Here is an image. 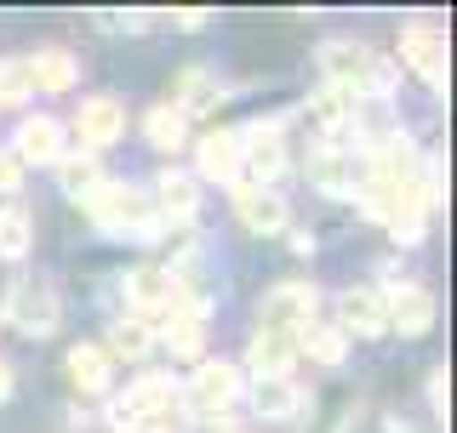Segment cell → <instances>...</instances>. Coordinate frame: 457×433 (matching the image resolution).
<instances>
[{
    "label": "cell",
    "mask_w": 457,
    "mask_h": 433,
    "mask_svg": "<svg viewBox=\"0 0 457 433\" xmlns=\"http://www.w3.org/2000/svg\"><path fill=\"white\" fill-rule=\"evenodd\" d=\"M383 314H389V331H400V337H428L435 331V314L440 302L428 285H395V291H383Z\"/></svg>",
    "instance_id": "8"
},
{
    "label": "cell",
    "mask_w": 457,
    "mask_h": 433,
    "mask_svg": "<svg viewBox=\"0 0 457 433\" xmlns=\"http://www.w3.org/2000/svg\"><path fill=\"white\" fill-rule=\"evenodd\" d=\"M240 171H252L257 189H275V177L286 171V137L280 120H252L240 132Z\"/></svg>",
    "instance_id": "5"
},
{
    "label": "cell",
    "mask_w": 457,
    "mask_h": 433,
    "mask_svg": "<svg viewBox=\"0 0 457 433\" xmlns=\"http://www.w3.org/2000/svg\"><path fill=\"white\" fill-rule=\"evenodd\" d=\"M218 97H223V86H218V75L212 69H200V63H189L178 75V97H171V109L189 120V114H206V109H218Z\"/></svg>",
    "instance_id": "21"
},
{
    "label": "cell",
    "mask_w": 457,
    "mask_h": 433,
    "mask_svg": "<svg viewBox=\"0 0 457 433\" xmlns=\"http://www.w3.org/2000/svg\"><path fill=\"white\" fill-rule=\"evenodd\" d=\"M171 29H206V12H171Z\"/></svg>",
    "instance_id": "32"
},
{
    "label": "cell",
    "mask_w": 457,
    "mask_h": 433,
    "mask_svg": "<svg viewBox=\"0 0 457 433\" xmlns=\"http://www.w3.org/2000/svg\"><path fill=\"white\" fill-rule=\"evenodd\" d=\"M154 342H166L171 359H200V354H206V320L166 314V331H154Z\"/></svg>",
    "instance_id": "26"
},
{
    "label": "cell",
    "mask_w": 457,
    "mask_h": 433,
    "mask_svg": "<svg viewBox=\"0 0 457 433\" xmlns=\"http://www.w3.org/2000/svg\"><path fill=\"white\" fill-rule=\"evenodd\" d=\"M12 154L23 160V171L29 166H57L63 160V126L52 120V114H23V126H18V137H12Z\"/></svg>",
    "instance_id": "11"
},
{
    "label": "cell",
    "mask_w": 457,
    "mask_h": 433,
    "mask_svg": "<svg viewBox=\"0 0 457 433\" xmlns=\"http://www.w3.org/2000/svg\"><path fill=\"white\" fill-rule=\"evenodd\" d=\"M109 359H149L154 354V325L137 320V314H126V320L109 325V342H104Z\"/></svg>",
    "instance_id": "24"
},
{
    "label": "cell",
    "mask_w": 457,
    "mask_h": 433,
    "mask_svg": "<svg viewBox=\"0 0 457 433\" xmlns=\"http://www.w3.org/2000/svg\"><path fill=\"white\" fill-rule=\"evenodd\" d=\"M23 177H29L23 160H18L12 149H0V194H18V189H23Z\"/></svg>",
    "instance_id": "30"
},
{
    "label": "cell",
    "mask_w": 457,
    "mask_h": 433,
    "mask_svg": "<svg viewBox=\"0 0 457 433\" xmlns=\"http://www.w3.org/2000/svg\"><path fill=\"white\" fill-rule=\"evenodd\" d=\"M235 216L252 228V234H280L286 223H292V211H286V194L275 189H257V183H235Z\"/></svg>",
    "instance_id": "13"
},
{
    "label": "cell",
    "mask_w": 457,
    "mask_h": 433,
    "mask_svg": "<svg viewBox=\"0 0 457 433\" xmlns=\"http://www.w3.org/2000/svg\"><path fill=\"white\" fill-rule=\"evenodd\" d=\"M240 394H246V371L228 365V359H200L195 377L178 388L183 411H189V416H206V422H212V416H223Z\"/></svg>",
    "instance_id": "2"
},
{
    "label": "cell",
    "mask_w": 457,
    "mask_h": 433,
    "mask_svg": "<svg viewBox=\"0 0 457 433\" xmlns=\"http://www.w3.org/2000/svg\"><path fill=\"white\" fill-rule=\"evenodd\" d=\"M75 137H80V154H104L126 137V103L120 97H86L75 109Z\"/></svg>",
    "instance_id": "6"
},
{
    "label": "cell",
    "mask_w": 457,
    "mask_h": 433,
    "mask_svg": "<svg viewBox=\"0 0 457 433\" xmlns=\"http://www.w3.org/2000/svg\"><path fill=\"white\" fill-rule=\"evenodd\" d=\"M69 382L80 388V394H109V377H114V359L104 354V342H75L63 359Z\"/></svg>",
    "instance_id": "18"
},
{
    "label": "cell",
    "mask_w": 457,
    "mask_h": 433,
    "mask_svg": "<svg viewBox=\"0 0 457 433\" xmlns=\"http://www.w3.org/2000/svg\"><path fill=\"white\" fill-rule=\"evenodd\" d=\"M292 365H297V337L292 331L257 325L252 342H246V371L252 377H292Z\"/></svg>",
    "instance_id": "15"
},
{
    "label": "cell",
    "mask_w": 457,
    "mask_h": 433,
    "mask_svg": "<svg viewBox=\"0 0 457 433\" xmlns=\"http://www.w3.org/2000/svg\"><path fill=\"white\" fill-rule=\"evenodd\" d=\"M309 399L303 388H297L292 377H252V411L257 422H286V416H297Z\"/></svg>",
    "instance_id": "16"
},
{
    "label": "cell",
    "mask_w": 457,
    "mask_h": 433,
    "mask_svg": "<svg viewBox=\"0 0 457 433\" xmlns=\"http://www.w3.org/2000/svg\"><path fill=\"white\" fill-rule=\"evenodd\" d=\"M57 183H63L69 200H86L97 183H104V171H97V154H75V149H69L63 160H57Z\"/></svg>",
    "instance_id": "27"
},
{
    "label": "cell",
    "mask_w": 457,
    "mask_h": 433,
    "mask_svg": "<svg viewBox=\"0 0 457 433\" xmlns=\"http://www.w3.org/2000/svg\"><path fill=\"white\" fill-rule=\"evenodd\" d=\"M309 120L320 126L326 137L354 132V97H343V92H332V86H320V92L309 97Z\"/></svg>",
    "instance_id": "25"
},
{
    "label": "cell",
    "mask_w": 457,
    "mask_h": 433,
    "mask_svg": "<svg viewBox=\"0 0 457 433\" xmlns=\"http://www.w3.org/2000/svg\"><path fill=\"white\" fill-rule=\"evenodd\" d=\"M309 183H314L320 194H332V200H354V189H361V166H354L349 149L320 143V149L309 154Z\"/></svg>",
    "instance_id": "12"
},
{
    "label": "cell",
    "mask_w": 457,
    "mask_h": 433,
    "mask_svg": "<svg viewBox=\"0 0 457 433\" xmlns=\"http://www.w3.org/2000/svg\"><path fill=\"white\" fill-rule=\"evenodd\" d=\"M6 320H12V331H23V337L40 342L63 325V297H57V285H46V280H18L6 291Z\"/></svg>",
    "instance_id": "4"
},
{
    "label": "cell",
    "mask_w": 457,
    "mask_h": 433,
    "mask_svg": "<svg viewBox=\"0 0 457 433\" xmlns=\"http://www.w3.org/2000/svg\"><path fill=\"white\" fill-rule=\"evenodd\" d=\"M292 251H303V257L314 251V234H309V228H292Z\"/></svg>",
    "instance_id": "34"
},
{
    "label": "cell",
    "mask_w": 457,
    "mask_h": 433,
    "mask_svg": "<svg viewBox=\"0 0 457 433\" xmlns=\"http://www.w3.org/2000/svg\"><path fill=\"white\" fill-rule=\"evenodd\" d=\"M29 240H35L29 211H18V206H6V200H0V257H23Z\"/></svg>",
    "instance_id": "29"
},
{
    "label": "cell",
    "mask_w": 457,
    "mask_h": 433,
    "mask_svg": "<svg viewBox=\"0 0 457 433\" xmlns=\"http://www.w3.org/2000/svg\"><path fill=\"white\" fill-rule=\"evenodd\" d=\"M29 63V80H35V92H69V86L80 80V57H69L63 46H46L35 57H23Z\"/></svg>",
    "instance_id": "20"
},
{
    "label": "cell",
    "mask_w": 457,
    "mask_h": 433,
    "mask_svg": "<svg viewBox=\"0 0 457 433\" xmlns=\"http://www.w3.org/2000/svg\"><path fill=\"white\" fill-rule=\"evenodd\" d=\"M428 405H435L440 416H446V405H452V382H446V365H440L435 377H428Z\"/></svg>",
    "instance_id": "31"
},
{
    "label": "cell",
    "mask_w": 457,
    "mask_h": 433,
    "mask_svg": "<svg viewBox=\"0 0 457 433\" xmlns=\"http://www.w3.org/2000/svg\"><path fill=\"white\" fill-rule=\"evenodd\" d=\"M314 308H320V291L303 280H280L275 291L263 297V308H257V325L269 331H303L314 320Z\"/></svg>",
    "instance_id": "7"
},
{
    "label": "cell",
    "mask_w": 457,
    "mask_h": 433,
    "mask_svg": "<svg viewBox=\"0 0 457 433\" xmlns=\"http://www.w3.org/2000/svg\"><path fill=\"white\" fill-rule=\"evenodd\" d=\"M12 388H18V371H12L6 359H0V405H6V399H12Z\"/></svg>",
    "instance_id": "33"
},
{
    "label": "cell",
    "mask_w": 457,
    "mask_h": 433,
    "mask_svg": "<svg viewBox=\"0 0 457 433\" xmlns=\"http://www.w3.org/2000/svg\"><path fill=\"white\" fill-rule=\"evenodd\" d=\"M154 211L166 216V223H189V216L200 211V183L189 177V171H161V177H154Z\"/></svg>",
    "instance_id": "17"
},
{
    "label": "cell",
    "mask_w": 457,
    "mask_h": 433,
    "mask_svg": "<svg viewBox=\"0 0 457 433\" xmlns=\"http://www.w3.org/2000/svg\"><path fill=\"white\" fill-rule=\"evenodd\" d=\"M23 103H35V80H29L23 57H6L0 63V109H23Z\"/></svg>",
    "instance_id": "28"
},
{
    "label": "cell",
    "mask_w": 457,
    "mask_h": 433,
    "mask_svg": "<svg viewBox=\"0 0 457 433\" xmlns=\"http://www.w3.org/2000/svg\"><path fill=\"white\" fill-rule=\"evenodd\" d=\"M337 331L343 337H383V331H389L378 285H349V291L337 297Z\"/></svg>",
    "instance_id": "10"
},
{
    "label": "cell",
    "mask_w": 457,
    "mask_h": 433,
    "mask_svg": "<svg viewBox=\"0 0 457 433\" xmlns=\"http://www.w3.org/2000/svg\"><path fill=\"white\" fill-rule=\"evenodd\" d=\"M195 171L206 183H228V189H235V183H240V132H223V126H218V132L195 137Z\"/></svg>",
    "instance_id": "14"
},
{
    "label": "cell",
    "mask_w": 457,
    "mask_h": 433,
    "mask_svg": "<svg viewBox=\"0 0 457 433\" xmlns=\"http://www.w3.org/2000/svg\"><path fill=\"white\" fill-rule=\"evenodd\" d=\"M171 411H183V399H178V382L161 377V371L137 377L126 394L109 399V422H114V428H143V422H154V416H171Z\"/></svg>",
    "instance_id": "3"
},
{
    "label": "cell",
    "mask_w": 457,
    "mask_h": 433,
    "mask_svg": "<svg viewBox=\"0 0 457 433\" xmlns=\"http://www.w3.org/2000/svg\"><path fill=\"white\" fill-rule=\"evenodd\" d=\"M86 216H92L97 228H109V234H137V240H154V234H166V216L154 211V200L137 189V183H97L92 194L80 200Z\"/></svg>",
    "instance_id": "1"
},
{
    "label": "cell",
    "mask_w": 457,
    "mask_h": 433,
    "mask_svg": "<svg viewBox=\"0 0 457 433\" xmlns=\"http://www.w3.org/2000/svg\"><path fill=\"white\" fill-rule=\"evenodd\" d=\"M400 57H406L411 75H423L428 86H446V35L435 23H406L400 29Z\"/></svg>",
    "instance_id": "9"
},
{
    "label": "cell",
    "mask_w": 457,
    "mask_h": 433,
    "mask_svg": "<svg viewBox=\"0 0 457 433\" xmlns=\"http://www.w3.org/2000/svg\"><path fill=\"white\" fill-rule=\"evenodd\" d=\"M126 302L137 308V320L143 314H166L171 308V268H154V263H143L126 274Z\"/></svg>",
    "instance_id": "19"
},
{
    "label": "cell",
    "mask_w": 457,
    "mask_h": 433,
    "mask_svg": "<svg viewBox=\"0 0 457 433\" xmlns=\"http://www.w3.org/2000/svg\"><path fill=\"white\" fill-rule=\"evenodd\" d=\"M292 337H297V354H309L314 365H343V359H349V337L326 320H309L303 331H292Z\"/></svg>",
    "instance_id": "22"
},
{
    "label": "cell",
    "mask_w": 457,
    "mask_h": 433,
    "mask_svg": "<svg viewBox=\"0 0 457 433\" xmlns=\"http://www.w3.org/2000/svg\"><path fill=\"white\" fill-rule=\"evenodd\" d=\"M143 137H149V149L178 154V149H189V120H183L171 103H154L149 114H143Z\"/></svg>",
    "instance_id": "23"
}]
</instances>
